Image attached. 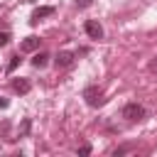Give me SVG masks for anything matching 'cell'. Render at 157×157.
<instances>
[{
	"mask_svg": "<svg viewBox=\"0 0 157 157\" xmlns=\"http://www.w3.org/2000/svg\"><path fill=\"white\" fill-rule=\"evenodd\" d=\"M83 98H86V103H88L91 108H98V105H103V103H105L103 91H101L98 86H88V88L83 91Z\"/></svg>",
	"mask_w": 157,
	"mask_h": 157,
	"instance_id": "6da1fadb",
	"label": "cell"
},
{
	"mask_svg": "<svg viewBox=\"0 0 157 157\" xmlns=\"http://www.w3.org/2000/svg\"><path fill=\"white\" fill-rule=\"evenodd\" d=\"M123 118L130 120V123H137V120L145 118V108H142L140 103H125V108H123Z\"/></svg>",
	"mask_w": 157,
	"mask_h": 157,
	"instance_id": "7a4b0ae2",
	"label": "cell"
},
{
	"mask_svg": "<svg viewBox=\"0 0 157 157\" xmlns=\"http://www.w3.org/2000/svg\"><path fill=\"white\" fill-rule=\"evenodd\" d=\"M74 59H76L74 52H59V54L54 56V64H56V69H66V66L74 64Z\"/></svg>",
	"mask_w": 157,
	"mask_h": 157,
	"instance_id": "3957f363",
	"label": "cell"
},
{
	"mask_svg": "<svg viewBox=\"0 0 157 157\" xmlns=\"http://www.w3.org/2000/svg\"><path fill=\"white\" fill-rule=\"evenodd\" d=\"M83 29H86V34H88L91 39H101V37H103V27H101L96 20H88V22L83 25Z\"/></svg>",
	"mask_w": 157,
	"mask_h": 157,
	"instance_id": "277c9868",
	"label": "cell"
},
{
	"mask_svg": "<svg viewBox=\"0 0 157 157\" xmlns=\"http://www.w3.org/2000/svg\"><path fill=\"white\" fill-rule=\"evenodd\" d=\"M49 15H54V7L52 5H44V7H37L34 12H32V17H29V22L32 25H37L42 17H49Z\"/></svg>",
	"mask_w": 157,
	"mask_h": 157,
	"instance_id": "5b68a950",
	"label": "cell"
},
{
	"mask_svg": "<svg viewBox=\"0 0 157 157\" xmlns=\"http://www.w3.org/2000/svg\"><path fill=\"white\" fill-rule=\"evenodd\" d=\"M39 37H27V39H22V44H20V52H37L39 49Z\"/></svg>",
	"mask_w": 157,
	"mask_h": 157,
	"instance_id": "8992f818",
	"label": "cell"
},
{
	"mask_svg": "<svg viewBox=\"0 0 157 157\" xmlns=\"http://www.w3.org/2000/svg\"><path fill=\"white\" fill-rule=\"evenodd\" d=\"M12 88H15V91H17L20 96H25V93H29L32 83H29L27 78H22V76H20V78H12Z\"/></svg>",
	"mask_w": 157,
	"mask_h": 157,
	"instance_id": "52a82bcc",
	"label": "cell"
},
{
	"mask_svg": "<svg viewBox=\"0 0 157 157\" xmlns=\"http://www.w3.org/2000/svg\"><path fill=\"white\" fill-rule=\"evenodd\" d=\"M47 61H49V54H47V52H39V54H34L32 66H34V69H44V66H47Z\"/></svg>",
	"mask_w": 157,
	"mask_h": 157,
	"instance_id": "ba28073f",
	"label": "cell"
},
{
	"mask_svg": "<svg viewBox=\"0 0 157 157\" xmlns=\"http://www.w3.org/2000/svg\"><path fill=\"white\" fill-rule=\"evenodd\" d=\"M20 61H22V59H20V54H17V56H10V64H7V74H12V71L20 66Z\"/></svg>",
	"mask_w": 157,
	"mask_h": 157,
	"instance_id": "9c48e42d",
	"label": "cell"
},
{
	"mask_svg": "<svg viewBox=\"0 0 157 157\" xmlns=\"http://www.w3.org/2000/svg\"><path fill=\"white\" fill-rule=\"evenodd\" d=\"M29 128H32V120H29V118H25V120H22V125H20V135L25 137V135L29 132Z\"/></svg>",
	"mask_w": 157,
	"mask_h": 157,
	"instance_id": "30bf717a",
	"label": "cell"
},
{
	"mask_svg": "<svg viewBox=\"0 0 157 157\" xmlns=\"http://www.w3.org/2000/svg\"><path fill=\"white\" fill-rule=\"evenodd\" d=\"M132 147H135V145H123V147H118V150H115L113 155H115V157H120V155H125V152H130Z\"/></svg>",
	"mask_w": 157,
	"mask_h": 157,
	"instance_id": "8fae6325",
	"label": "cell"
},
{
	"mask_svg": "<svg viewBox=\"0 0 157 157\" xmlns=\"http://www.w3.org/2000/svg\"><path fill=\"white\" fill-rule=\"evenodd\" d=\"M78 155H81V157L91 155V145H81V147H78Z\"/></svg>",
	"mask_w": 157,
	"mask_h": 157,
	"instance_id": "7c38bea8",
	"label": "cell"
},
{
	"mask_svg": "<svg viewBox=\"0 0 157 157\" xmlns=\"http://www.w3.org/2000/svg\"><path fill=\"white\" fill-rule=\"evenodd\" d=\"M10 42V32H0V47H5Z\"/></svg>",
	"mask_w": 157,
	"mask_h": 157,
	"instance_id": "4fadbf2b",
	"label": "cell"
},
{
	"mask_svg": "<svg viewBox=\"0 0 157 157\" xmlns=\"http://www.w3.org/2000/svg\"><path fill=\"white\" fill-rule=\"evenodd\" d=\"M91 2H93V0H76V5H78L81 10H83V7H91Z\"/></svg>",
	"mask_w": 157,
	"mask_h": 157,
	"instance_id": "5bb4252c",
	"label": "cell"
},
{
	"mask_svg": "<svg viewBox=\"0 0 157 157\" xmlns=\"http://www.w3.org/2000/svg\"><path fill=\"white\" fill-rule=\"evenodd\" d=\"M0 108H7V98H0Z\"/></svg>",
	"mask_w": 157,
	"mask_h": 157,
	"instance_id": "9a60e30c",
	"label": "cell"
}]
</instances>
